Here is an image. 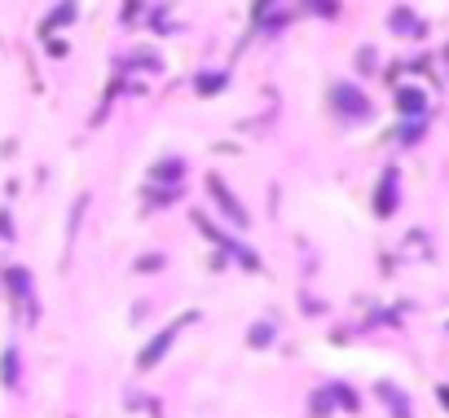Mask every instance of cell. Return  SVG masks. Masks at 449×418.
<instances>
[{"label":"cell","instance_id":"8992f818","mask_svg":"<svg viewBox=\"0 0 449 418\" xmlns=\"http://www.w3.org/2000/svg\"><path fill=\"white\" fill-rule=\"evenodd\" d=\"M5 383H9V387L18 383V357H14V352H5Z\"/></svg>","mask_w":449,"mask_h":418},{"label":"cell","instance_id":"3957f363","mask_svg":"<svg viewBox=\"0 0 449 418\" xmlns=\"http://www.w3.org/2000/svg\"><path fill=\"white\" fill-rule=\"evenodd\" d=\"M168 344H172V330H163V335H158V339H154V344H150V348L141 352V365H154L158 357H163V348H168Z\"/></svg>","mask_w":449,"mask_h":418},{"label":"cell","instance_id":"ba28073f","mask_svg":"<svg viewBox=\"0 0 449 418\" xmlns=\"http://www.w3.org/2000/svg\"><path fill=\"white\" fill-rule=\"evenodd\" d=\"M221 84H225V80H221V75H203V80H198V88H203V93H216Z\"/></svg>","mask_w":449,"mask_h":418},{"label":"cell","instance_id":"52a82bcc","mask_svg":"<svg viewBox=\"0 0 449 418\" xmlns=\"http://www.w3.org/2000/svg\"><path fill=\"white\" fill-rule=\"evenodd\" d=\"M379 212H392V176H388V185L379 190Z\"/></svg>","mask_w":449,"mask_h":418},{"label":"cell","instance_id":"5b68a950","mask_svg":"<svg viewBox=\"0 0 449 418\" xmlns=\"http://www.w3.org/2000/svg\"><path fill=\"white\" fill-rule=\"evenodd\" d=\"M396 106H401V111H423V93H418V88H401Z\"/></svg>","mask_w":449,"mask_h":418},{"label":"cell","instance_id":"6da1fadb","mask_svg":"<svg viewBox=\"0 0 449 418\" xmlns=\"http://www.w3.org/2000/svg\"><path fill=\"white\" fill-rule=\"evenodd\" d=\"M335 106H339L343 115H353V119H361V115L370 111L365 101H361V93H357V88H348V84H339V88H335Z\"/></svg>","mask_w":449,"mask_h":418},{"label":"cell","instance_id":"277c9868","mask_svg":"<svg viewBox=\"0 0 449 418\" xmlns=\"http://www.w3.org/2000/svg\"><path fill=\"white\" fill-rule=\"evenodd\" d=\"M379 397H383V401L396 409V418H410V401H405V397H396V392H392L388 383H379Z\"/></svg>","mask_w":449,"mask_h":418},{"label":"cell","instance_id":"7a4b0ae2","mask_svg":"<svg viewBox=\"0 0 449 418\" xmlns=\"http://www.w3.org/2000/svg\"><path fill=\"white\" fill-rule=\"evenodd\" d=\"M211 190H216V198H221V212H225V216H233V220H247V212H243V207L233 203V194L221 185V180H211Z\"/></svg>","mask_w":449,"mask_h":418}]
</instances>
